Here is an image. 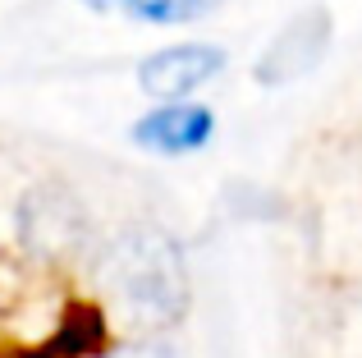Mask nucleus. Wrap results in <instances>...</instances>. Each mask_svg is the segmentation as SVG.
Returning <instances> with one entry per match:
<instances>
[{
	"mask_svg": "<svg viewBox=\"0 0 362 358\" xmlns=\"http://www.w3.org/2000/svg\"><path fill=\"white\" fill-rule=\"evenodd\" d=\"M101 276H106L110 294L142 322H175L188 304L184 258H179L175 239L151 225H133L110 239Z\"/></svg>",
	"mask_w": 362,
	"mask_h": 358,
	"instance_id": "f257e3e1",
	"label": "nucleus"
},
{
	"mask_svg": "<svg viewBox=\"0 0 362 358\" xmlns=\"http://www.w3.org/2000/svg\"><path fill=\"white\" fill-rule=\"evenodd\" d=\"M335 42V14L326 5H303L293 18H284L271 33V42L262 46L252 64V79L262 88H289L303 83L308 74H317V64L330 55Z\"/></svg>",
	"mask_w": 362,
	"mask_h": 358,
	"instance_id": "f03ea898",
	"label": "nucleus"
},
{
	"mask_svg": "<svg viewBox=\"0 0 362 358\" xmlns=\"http://www.w3.org/2000/svg\"><path fill=\"white\" fill-rule=\"evenodd\" d=\"M230 69V51L221 42H170L138 60V88L151 101H184L211 88Z\"/></svg>",
	"mask_w": 362,
	"mask_h": 358,
	"instance_id": "7ed1b4c3",
	"label": "nucleus"
},
{
	"mask_svg": "<svg viewBox=\"0 0 362 358\" xmlns=\"http://www.w3.org/2000/svg\"><path fill=\"white\" fill-rule=\"evenodd\" d=\"M216 138V110L197 97L184 101H156L133 125V143L156 156H193Z\"/></svg>",
	"mask_w": 362,
	"mask_h": 358,
	"instance_id": "20e7f679",
	"label": "nucleus"
},
{
	"mask_svg": "<svg viewBox=\"0 0 362 358\" xmlns=\"http://www.w3.org/2000/svg\"><path fill=\"white\" fill-rule=\"evenodd\" d=\"M92 14H124L147 28H193L211 18L225 0H83Z\"/></svg>",
	"mask_w": 362,
	"mask_h": 358,
	"instance_id": "39448f33",
	"label": "nucleus"
},
{
	"mask_svg": "<svg viewBox=\"0 0 362 358\" xmlns=\"http://www.w3.org/2000/svg\"><path fill=\"white\" fill-rule=\"evenodd\" d=\"M106 358H179L170 350L165 340H133V345H119V350H110Z\"/></svg>",
	"mask_w": 362,
	"mask_h": 358,
	"instance_id": "423d86ee",
	"label": "nucleus"
}]
</instances>
